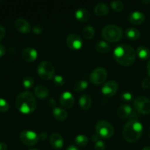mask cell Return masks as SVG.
<instances>
[{"label": "cell", "instance_id": "cell-1", "mask_svg": "<svg viewBox=\"0 0 150 150\" xmlns=\"http://www.w3.org/2000/svg\"><path fill=\"white\" fill-rule=\"evenodd\" d=\"M113 57L119 64L124 66H130L136 61V53L131 45L122 44L114 49Z\"/></svg>", "mask_w": 150, "mask_h": 150}, {"label": "cell", "instance_id": "cell-2", "mask_svg": "<svg viewBox=\"0 0 150 150\" xmlns=\"http://www.w3.org/2000/svg\"><path fill=\"white\" fill-rule=\"evenodd\" d=\"M16 105L17 109L22 114H31L34 112L37 108L36 98L31 92L25 91L17 96Z\"/></svg>", "mask_w": 150, "mask_h": 150}, {"label": "cell", "instance_id": "cell-3", "mask_svg": "<svg viewBox=\"0 0 150 150\" xmlns=\"http://www.w3.org/2000/svg\"><path fill=\"white\" fill-rule=\"evenodd\" d=\"M142 132L143 126L142 123L136 120H131L125 125L122 130V136L125 141L133 143L140 139Z\"/></svg>", "mask_w": 150, "mask_h": 150}, {"label": "cell", "instance_id": "cell-4", "mask_svg": "<svg viewBox=\"0 0 150 150\" xmlns=\"http://www.w3.org/2000/svg\"><path fill=\"white\" fill-rule=\"evenodd\" d=\"M102 36L106 41L110 42H118L122 38V29L117 25L111 24L105 26L102 29Z\"/></svg>", "mask_w": 150, "mask_h": 150}, {"label": "cell", "instance_id": "cell-5", "mask_svg": "<svg viewBox=\"0 0 150 150\" xmlns=\"http://www.w3.org/2000/svg\"><path fill=\"white\" fill-rule=\"evenodd\" d=\"M38 73L40 77L45 80H50L55 76V68L51 62L43 61L38 67Z\"/></svg>", "mask_w": 150, "mask_h": 150}, {"label": "cell", "instance_id": "cell-6", "mask_svg": "<svg viewBox=\"0 0 150 150\" xmlns=\"http://www.w3.org/2000/svg\"><path fill=\"white\" fill-rule=\"evenodd\" d=\"M95 129H96L97 134L104 139H109L114 135V129L112 125L108 122L103 121V120L97 122Z\"/></svg>", "mask_w": 150, "mask_h": 150}, {"label": "cell", "instance_id": "cell-7", "mask_svg": "<svg viewBox=\"0 0 150 150\" xmlns=\"http://www.w3.org/2000/svg\"><path fill=\"white\" fill-rule=\"evenodd\" d=\"M134 108L137 112L142 114H147L150 113V100L144 96L138 97L133 103Z\"/></svg>", "mask_w": 150, "mask_h": 150}, {"label": "cell", "instance_id": "cell-8", "mask_svg": "<svg viewBox=\"0 0 150 150\" xmlns=\"http://www.w3.org/2000/svg\"><path fill=\"white\" fill-rule=\"evenodd\" d=\"M20 140L26 146H35L39 141V136L36 133L31 130H23L19 135Z\"/></svg>", "mask_w": 150, "mask_h": 150}, {"label": "cell", "instance_id": "cell-9", "mask_svg": "<svg viewBox=\"0 0 150 150\" xmlns=\"http://www.w3.org/2000/svg\"><path fill=\"white\" fill-rule=\"evenodd\" d=\"M107 76H108V73L105 68L98 67L91 73L90 81L95 85L102 84L106 79Z\"/></svg>", "mask_w": 150, "mask_h": 150}, {"label": "cell", "instance_id": "cell-10", "mask_svg": "<svg viewBox=\"0 0 150 150\" xmlns=\"http://www.w3.org/2000/svg\"><path fill=\"white\" fill-rule=\"evenodd\" d=\"M66 43L67 47L72 50L80 49L83 45V40L80 35L78 34L72 33L67 36L66 39Z\"/></svg>", "mask_w": 150, "mask_h": 150}, {"label": "cell", "instance_id": "cell-11", "mask_svg": "<svg viewBox=\"0 0 150 150\" xmlns=\"http://www.w3.org/2000/svg\"><path fill=\"white\" fill-rule=\"evenodd\" d=\"M118 83L115 81H109L106 82L102 87V93L108 97H111L116 94L118 90Z\"/></svg>", "mask_w": 150, "mask_h": 150}, {"label": "cell", "instance_id": "cell-12", "mask_svg": "<svg viewBox=\"0 0 150 150\" xmlns=\"http://www.w3.org/2000/svg\"><path fill=\"white\" fill-rule=\"evenodd\" d=\"M60 103L66 108H70L73 106L75 103V98L73 94L70 92H64L59 98Z\"/></svg>", "mask_w": 150, "mask_h": 150}, {"label": "cell", "instance_id": "cell-13", "mask_svg": "<svg viewBox=\"0 0 150 150\" xmlns=\"http://www.w3.org/2000/svg\"><path fill=\"white\" fill-rule=\"evenodd\" d=\"M14 26L16 30L21 33H28L32 29L30 23L22 18H19L15 21Z\"/></svg>", "mask_w": 150, "mask_h": 150}, {"label": "cell", "instance_id": "cell-14", "mask_svg": "<svg viewBox=\"0 0 150 150\" xmlns=\"http://www.w3.org/2000/svg\"><path fill=\"white\" fill-rule=\"evenodd\" d=\"M38 56V51L35 48H31V47L25 48L21 53V57L26 62H32L36 60Z\"/></svg>", "mask_w": 150, "mask_h": 150}, {"label": "cell", "instance_id": "cell-15", "mask_svg": "<svg viewBox=\"0 0 150 150\" xmlns=\"http://www.w3.org/2000/svg\"><path fill=\"white\" fill-rule=\"evenodd\" d=\"M50 143L54 149H62L64 146V139L59 133H53L50 136Z\"/></svg>", "mask_w": 150, "mask_h": 150}, {"label": "cell", "instance_id": "cell-16", "mask_svg": "<svg viewBox=\"0 0 150 150\" xmlns=\"http://www.w3.org/2000/svg\"><path fill=\"white\" fill-rule=\"evenodd\" d=\"M129 21L131 23L135 25L142 24L145 21V16L142 12L141 11H133L130 13L128 17Z\"/></svg>", "mask_w": 150, "mask_h": 150}, {"label": "cell", "instance_id": "cell-17", "mask_svg": "<svg viewBox=\"0 0 150 150\" xmlns=\"http://www.w3.org/2000/svg\"><path fill=\"white\" fill-rule=\"evenodd\" d=\"M133 112V108L130 105L124 104V105H122L119 107L117 111V114L120 118L125 119L128 118V117L130 118Z\"/></svg>", "mask_w": 150, "mask_h": 150}, {"label": "cell", "instance_id": "cell-18", "mask_svg": "<svg viewBox=\"0 0 150 150\" xmlns=\"http://www.w3.org/2000/svg\"><path fill=\"white\" fill-rule=\"evenodd\" d=\"M75 16L79 21L81 22L87 21L90 18V13L88 10L84 8L78 9L75 13Z\"/></svg>", "mask_w": 150, "mask_h": 150}, {"label": "cell", "instance_id": "cell-19", "mask_svg": "<svg viewBox=\"0 0 150 150\" xmlns=\"http://www.w3.org/2000/svg\"><path fill=\"white\" fill-rule=\"evenodd\" d=\"M52 114L54 118L57 120V121L59 122L64 121L67 118V116H68L67 112L65 110L62 108H57V107L54 108Z\"/></svg>", "mask_w": 150, "mask_h": 150}, {"label": "cell", "instance_id": "cell-20", "mask_svg": "<svg viewBox=\"0 0 150 150\" xmlns=\"http://www.w3.org/2000/svg\"><path fill=\"white\" fill-rule=\"evenodd\" d=\"M108 11H109V8L105 3H98L94 8L95 13L99 17H103L106 16L108 13Z\"/></svg>", "mask_w": 150, "mask_h": 150}, {"label": "cell", "instance_id": "cell-21", "mask_svg": "<svg viewBox=\"0 0 150 150\" xmlns=\"http://www.w3.org/2000/svg\"><path fill=\"white\" fill-rule=\"evenodd\" d=\"M92 105V98L88 94H83L79 98V105L83 110H87Z\"/></svg>", "mask_w": 150, "mask_h": 150}, {"label": "cell", "instance_id": "cell-22", "mask_svg": "<svg viewBox=\"0 0 150 150\" xmlns=\"http://www.w3.org/2000/svg\"><path fill=\"white\" fill-rule=\"evenodd\" d=\"M35 95L40 99H45L48 96V89L42 85H38L34 89Z\"/></svg>", "mask_w": 150, "mask_h": 150}, {"label": "cell", "instance_id": "cell-23", "mask_svg": "<svg viewBox=\"0 0 150 150\" xmlns=\"http://www.w3.org/2000/svg\"><path fill=\"white\" fill-rule=\"evenodd\" d=\"M136 54L142 59H147L150 57V50L146 46L141 45V46L138 47Z\"/></svg>", "mask_w": 150, "mask_h": 150}, {"label": "cell", "instance_id": "cell-24", "mask_svg": "<svg viewBox=\"0 0 150 150\" xmlns=\"http://www.w3.org/2000/svg\"><path fill=\"white\" fill-rule=\"evenodd\" d=\"M125 34L127 38L130 40H136L141 36V33L139 29L133 27L127 28L125 31Z\"/></svg>", "mask_w": 150, "mask_h": 150}, {"label": "cell", "instance_id": "cell-25", "mask_svg": "<svg viewBox=\"0 0 150 150\" xmlns=\"http://www.w3.org/2000/svg\"><path fill=\"white\" fill-rule=\"evenodd\" d=\"M95 29L92 26H89V25L84 26L82 29V35L83 36V38L87 40H91L92 38H93L94 36H95Z\"/></svg>", "mask_w": 150, "mask_h": 150}, {"label": "cell", "instance_id": "cell-26", "mask_svg": "<svg viewBox=\"0 0 150 150\" xmlns=\"http://www.w3.org/2000/svg\"><path fill=\"white\" fill-rule=\"evenodd\" d=\"M95 48L100 53H108L111 50V46L105 41L100 40L97 42Z\"/></svg>", "mask_w": 150, "mask_h": 150}, {"label": "cell", "instance_id": "cell-27", "mask_svg": "<svg viewBox=\"0 0 150 150\" xmlns=\"http://www.w3.org/2000/svg\"><path fill=\"white\" fill-rule=\"evenodd\" d=\"M75 143L79 146H84L88 144V138L83 134L78 135L75 139Z\"/></svg>", "mask_w": 150, "mask_h": 150}, {"label": "cell", "instance_id": "cell-28", "mask_svg": "<svg viewBox=\"0 0 150 150\" xmlns=\"http://www.w3.org/2000/svg\"><path fill=\"white\" fill-rule=\"evenodd\" d=\"M88 86V82L85 80H81L76 82L75 84L74 89L77 92H81L82 91L85 90Z\"/></svg>", "mask_w": 150, "mask_h": 150}, {"label": "cell", "instance_id": "cell-29", "mask_svg": "<svg viewBox=\"0 0 150 150\" xmlns=\"http://www.w3.org/2000/svg\"><path fill=\"white\" fill-rule=\"evenodd\" d=\"M34 83H35V80H34V79L32 76H26V77H25L23 79V82H22L23 87L26 89L32 88L33 86Z\"/></svg>", "mask_w": 150, "mask_h": 150}, {"label": "cell", "instance_id": "cell-30", "mask_svg": "<svg viewBox=\"0 0 150 150\" xmlns=\"http://www.w3.org/2000/svg\"><path fill=\"white\" fill-rule=\"evenodd\" d=\"M111 7L117 12H121L124 10L125 4L122 1H114L111 3Z\"/></svg>", "mask_w": 150, "mask_h": 150}, {"label": "cell", "instance_id": "cell-31", "mask_svg": "<svg viewBox=\"0 0 150 150\" xmlns=\"http://www.w3.org/2000/svg\"><path fill=\"white\" fill-rule=\"evenodd\" d=\"M10 109L9 103L3 98H0V112H7Z\"/></svg>", "mask_w": 150, "mask_h": 150}, {"label": "cell", "instance_id": "cell-32", "mask_svg": "<svg viewBox=\"0 0 150 150\" xmlns=\"http://www.w3.org/2000/svg\"><path fill=\"white\" fill-rule=\"evenodd\" d=\"M54 83L56 86H62L64 84V79L61 75H57L54 77Z\"/></svg>", "mask_w": 150, "mask_h": 150}, {"label": "cell", "instance_id": "cell-33", "mask_svg": "<svg viewBox=\"0 0 150 150\" xmlns=\"http://www.w3.org/2000/svg\"><path fill=\"white\" fill-rule=\"evenodd\" d=\"M105 143H104L102 140L100 139L98 142H95V146H94V149L95 150H105Z\"/></svg>", "mask_w": 150, "mask_h": 150}, {"label": "cell", "instance_id": "cell-34", "mask_svg": "<svg viewBox=\"0 0 150 150\" xmlns=\"http://www.w3.org/2000/svg\"><path fill=\"white\" fill-rule=\"evenodd\" d=\"M121 97L125 101H130L132 100V98H133V95H132V94L128 92H123V93L122 94Z\"/></svg>", "mask_w": 150, "mask_h": 150}, {"label": "cell", "instance_id": "cell-35", "mask_svg": "<svg viewBox=\"0 0 150 150\" xmlns=\"http://www.w3.org/2000/svg\"><path fill=\"white\" fill-rule=\"evenodd\" d=\"M32 31H33L34 33L37 34V35H39V34L42 33L43 32V27L41 25H36V26H35L33 27Z\"/></svg>", "mask_w": 150, "mask_h": 150}, {"label": "cell", "instance_id": "cell-36", "mask_svg": "<svg viewBox=\"0 0 150 150\" xmlns=\"http://www.w3.org/2000/svg\"><path fill=\"white\" fill-rule=\"evenodd\" d=\"M142 86L143 89H148L150 86V79L149 78H145L142 83Z\"/></svg>", "mask_w": 150, "mask_h": 150}, {"label": "cell", "instance_id": "cell-37", "mask_svg": "<svg viewBox=\"0 0 150 150\" xmlns=\"http://www.w3.org/2000/svg\"><path fill=\"white\" fill-rule=\"evenodd\" d=\"M6 35V29L2 25H0V40L4 38Z\"/></svg>", "mask_w": 150, "mask_h": 150}, {"label": "cell", "instance_id": "cell-38", "mask_svg": "<svg viewBox=\"0 0 150 150\" xmlns=\"http://www.w3.org/2000/svg\"><path fill=\"white\" fill-rule=\"evenodd\" d=\"M5 51H6V49H5V47H4V45H3L2 44H0V58L4 55V54H5Z\"/></svg>", "mask_w": 150, "mask_h": 150}, {"label": "cell", "instance_id": "cell-39", "mask_svg": "<svg viewBox=\"0 0 150 150\" xmlns=\"http://www.w3.org/2000/svg\"><path fill=\"white\" fill-rule=\"evenodd\" d=\"M38 136H39V139H40L42 141H44L45 139H47V136H47V133H44V132H42V133H41Z\"/></svg>", "mask_w": 150, "mask_h": 150}, {"label": "cell", "instance_id": "cell-40", "mask_svg": "<svg viewBox=\"0 0 150 150\" xmlns=\"http://www.w3.org/2000/svg\"><path fill=\"white\" fill-rule=\"evenodd\" d=\"M48 105H49L50 106H52V107L55 106V105H56L55 100H54V98H51V99L48 100Z\"/></svg>", "mask_w": 150, "mask_h": 150}, {"label": "cell", "instance_id": "cell-41", "mask_svg": "<svg viewBox=\"0 0 150 150\" xmlns=\"http://www.w3.org/2000/svg\"><path fill=\"white\" fill-rule=\"evenodd\" d=\"M0 150H7V145L4 143H0Z\"/></svg>", "mask_w": 150, "mask_h": 150}, {"label": "cell", "instance_id": "cell-42", "mask_svg": "<svg viewBox=\"0 0 150 150\" xmlns=\"http://www.w3.org/2000/svg\"><path fill=\"white\" fill-rule=\"evenodd\" d=\"M92 140L93 141V142H98V140H100L99 139V136H98V134H95L93 135V136H92Z\"/></svg>", "mask_w": 150, "mask_h": 150}, {"label": "cell", "instance_id": "cell-43", "mask_svg": "<svg viewBox=\"0 0 150 150\" xmlns=\"http://www.w3.org/2000/svg\"><path fill=\"white\" fill-rule=\"evenodd\" d=\"M65 150H79V149L78 147H76V146L71 145V146H69Z\"/></svg>", "mask_w": 150, "mask_h": 150}, {"label": "cell", "instance_id": "cell-44", "mask_svg": "<svg viewBox=\"0 0 150 150\" xmlns=\"http://www.w3.org/2000/svg\"><path fill=\"white\" fill-rule=\"evenodd\" d=\"M146 68H147V73H148V75L150 76V59L149 61L147 63V67H146Z\"/></svg>", "mask_w": 150, "mask_h": 150}, {"label": "cell", "instance_id": "cell-45", "mask_svg": "<svg viewBox=\"0 0 150 150\" xmlns=\"http://www.w3.org/2000/svg\"><path fill=\"white\" fill-rule=\"evenodd\" d=\"M142 2L144 3V4H149L150 0H142Z\"/></svg>", "mask_w": 150, "mask_h": 150}, {"label": "cell", "instance_id": "cell-46", "mask_svg": "<svg viewBox=\"0 0 150 150\" xmlns=\"http://www.w3.org/2000/svg\"><path fill=\"white\" fill-rule=\"evenodd\" d=\"M142 150H150V146H145Z\"/></svg>", "mask_w": 150, "mask_h": 150}, {"label": "cell", "instance_id": "cell-47", "mask_svg": "<svg viewBox=\"0 0 150 150\" xmlns=\"http://www.w3.org/2000/svg\"><path fill=\"white\" fill-rule=\"evenodd\" d=\"M148 136H149V137H150V127L149 128V130H148Z\"/></svg>", "mask_w": 150, "mask_h": 150}, {"label": "cell", "instance_id": "cell-48", "mask_svg": "<svg viewBox=\"0 0 150 150\" xmlns=\"http://www.w3.org/2000/svg\"><path fill=\"white\" fill-rule=\"evenodd\" d=\"M29 150H38V149H29Z\"/></svg>", "mask_w": 150, "mask_h": 150}, {"label": "cell", "instance_id": "cell-49", "mask_svg": "<svg viewBox=\"0 0 150 150\" xmlns=\"http://www.w3.org/2000/svg\"><path fill=\"white\" fill-rule=\"evenodd\" d=\"M0 2H1V1H0Z\"/></svg>", "mask_w": 150, "mask_h": 150}]
</instances>
